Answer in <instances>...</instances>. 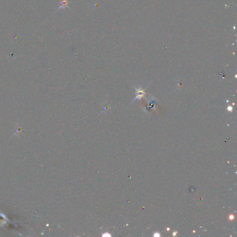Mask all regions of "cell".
Listing matches in <instances>:
<instances>
[{"label": "cell", "instance_id": "6da1fadb", "mask_svg": "<svg viewBox=\"0 0 237 237\" xmlns=\"http://www.w3.org/2000/svg\"><path fill=\"white\" fill-rule=\"evenodd\" d=\"M144 94H145V93H144V91H143V90H140V91H138V95H137L136 98H137V97H138V98L139 99V97H141L142 96H143Z\"/></svg>", "mask_w": 237, "mask_h": 237}]
</instances>
